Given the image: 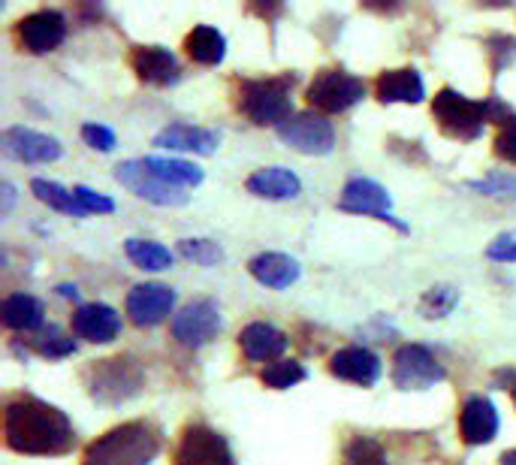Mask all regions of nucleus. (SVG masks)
Returning a JSON list of instances; mask_svg holds the SVG:
<instances>
[{"instance_id": "6", "label": "nucleus", "mask_w": 516, "mask_h": 465, "mask_svg": "<svg viewBox=\"0 0 516 465\" xmlns=\"http://www.w3.org/2000/svg\"><path fill=\"white\" fill-rule=\"evenodd\" d=\"M363 97H366V82L338 67L314 73V79L305 91L308 106L320 115H341V112L354 109L357 103H363Z\"/></svg>"}, {"instance_id": "41", "label": "nucleus", "mask_w": 516, "mask_h": 465, "mask_svg": "<svg viewBox=\"0 0 516 465\" xmlns=\"http://www.w3.org/2000/svg\"><path fill=\"white\" fill-rule=\"evenodd\" d=\"M495 381L501 384V390H507L516 399V369H498L495 372Z\"/></svg>"}, {"instance_id": "1", "label": "nucleus", "mask_w": 516, "mask_h": 465, "mask_svg": "<svg viewBox=\"0 0 516 465\" xmlns=\"http://www.w3.org/2000/svg\"><path fill=\"white\" fill-rule=\"evenodd\" d=\"M4 441L25 456H64L76 444V429L61 408L37 396H16L4 411Z\"/></svg>"}, {"instance_id": "12", "label": "nucleus", "mask_w": 516, "mask_h": 465, "mask_svg": "<svg viewBox=\"0 0 516 465\" xmlns=\"http://www.w3.org/2000/svg\"><path fill=\"white\" fill-rule=\"evenodd\" d=\"M338 209L351 212V215H369L375 221L393 224L399 233H408V224H402L399 218L390 215V209H393L390 191L381 182H375V179H363V176L351 179L348 185H344L341 197H338Z\"/></svg>"}, {"instance_id": "16", "label": "nucleus", "mask_w": 516, "mask_h": 465, "mask_svg": "<svg viewBox=\"0 0 516 465\" xmlns=\"http://www.w3.org/2000/svg\"><path fill=\"white\" fill-rule=\"evenodd\" d=\"M73 336L91 345H109L121 336V315L106 302H85L70 318Z\"/></svg>"}, {"instance_id": "4", "label": "nucleus", "mask_w": 516, "mask_h": 465, "mask_svg": "<svg viewBox=\"0 0 516 465\" xmlns=\"http://www.w3.org/2000/svg\"><path fill=\"white\" fill-rule=\"evenodd\" d=\"M501 97H486V100H471L453 88H441L432 97V118L438 121L441 133L459 142H474L483 136L486 124H495Z\"/></svg>"}, {"instance_id": "11", "label": "nucleus", "mask_w": 516, "mask_h": 465, "mask_svg": "<svg viewBox=\"0 0 516 465\" xmlns=\"http://www.w3.org/2000/svg\"><path fill=\"white\" fill-rule=\"evenodd\" d=\"M172 465H233V450L218 429L191 423L185 426L179 447L172 453Z\"/></svg>"}, {"instance_id": "36", "label": "nucleus", "mask_w": 516, "mask_h": 465, "mask_svg": "<svg viewBox=\"0 0 516 465\" xmlns=\"http://www.w3.org/2000/svg\"><path fill=\"white\" fill-rule=\"evenodd\" d=\"M486 58H489V70L492 76H498L501 70H507L516 61V37L507 34H492L486 37Z\"/></svg>"}, {"instance_id": "24", "label": "nucleus", "mask_w": 516, "mask_h": 465, "mask_svg": "<svg viewBox=\"0 0 516 465\" xmlns=\"http://www.w3.org/2000/svg\"><path fill=\"white\" fill-rule=\"evenodd\" d=\"M375 97L381 103H423L426 97V85L423 76L414 67H402V70H384L375 79Z\"/></svg>"}, {"instance_id": "23", "label": "nucleus", "mask_w": 516, "mask_h": 465, "mask_svg": "<svg viewBox=\"0 0 516 465\" xmlns=\"http://www.w3.org/2000/svg\"><path fill=\"white\" fill-rule=\"evenodd\" d=\"M248 272L266 290H287L290 284L299 281L302 266L293 257L281 254V251H263V254L248 260Z\"/></svg>"}, {"instance_id": "39", "label": "nucleus", "mask_w": 516, "mask_h": 465, "mask_svg": "<svg viewBox=\"0 0 516 465\" xmlns=\"http://www.w3.org/2000/svg\"><path fill=\"white\" fill-rule=\"evenodd\" d=\"M82 139H85V145H88V148L103 151V154H109V151L115 148V133H112L106 124H97V121L82 124Z\"/></svg>"}, {"instance_id": "19", "label": "nucleus", "mask_w": 516, "mask_h": 465, "mask_svg": "<svg viewBox=\"0 0 516 465\" xmlns=\"http://www.w3.org/2000/svg\"><path fill=\"white\" fill-rule=\"evenodd\" d=\"M498 411L492 405V399L486 396H468L462 411H459V435L468 447H480L489 444L498 435Z\"/></svg>"}, {"instance_id": "30", "label": "nucleus", "mask_w": 516, "mask_h": 465, "mask_svg": "<svg viewBox=\"0 0 516 465\" xmlns=\"http://www.w3.org/2000/svg\"><path fill=\"white\" fill-rule=\"evenodd\" d=\"M341 465H390V456H387V450H384V444L378 438L354 435L348 444H344Z\"/></svg>"}, {"instance_id": "31", "label": "nucleus", "mask_w": 516, "mask_h": 465, "mask_svg": "<svg viewBox=\"0 0 516 465\" xmlns=\"http://www.w3.org/2000/svg\"><path fill=\"white\" fill-rule=\"evenodd\" d=\"M459 305V290L453 284H435L420 296V315L426 321H441L447 315H453V308Z\"/></svg>"}, {"instance_id": "33", "label": "nucleus", "mask_w": 516, "mask_h": 465, "mask_svg": "<svg viewBox=\"0 0 516 465\" xmlns=\"http://www.w3.org/2000/svg\"><path fill=\"white\" fill-rule=\"evenodd\" d=\"M305 378H308V372H305V366L299 360H278V363H269L260 372V381L269 390H290V387L302 384Z\"/></svg>"}, {"instance_id": "26", "label": "nucleus", "mask_w": 516, "mask_h": 465, "mask_svg": "<svg viewBox=\"0 0 516 465\" xmlns=\"http://www.w3.org/2000/svg\"><path fill=\"white\" fill-rule=\"evenodd\" d=\"M142 161H145V167H148L157 179H163V182L172 185V188H182V191L200 188L203 179H206V173H203L197 164L182 161V158H160V154H148V158H142Z\"/></svg>"}, {"instance_id": "32", "label": "nucleus", "mask_w": 516, "mask_h": 465, "mask_svg": "<svg viewBox=\"0 0 516 465\" xmlns=\"http://www.w3.org/2000/svg\"><path fill=\"white\" fill-rule=\"evenodd\" d=\"M31 348L46 357V360H64L70 354H76V339L73 336H64L61 327L49 324L37 333V339H31Z\"/></svg>"}, {"instance_id": "34", "label": "nucleus", "mask_w": 516, "mask_h": 465, "mask_svg": "<svg viewBox=\"0 0 516 465\" xmlns=\"http://www.w3.org/2000/svg\"><path fill=\"white\" fill-rule=\"evenodd\" d=\"M468 188L477 191V194H483V197H495V200H510V203H516V176L501 173V170H495V173H489V176H483V179L468 182Z\"/></svg>"}, {"instance_id": "28", "label": "nucleus", "mask_w": 516, "mask_h": 465, "mask_svg": "<svg viewBox=\"0 0 516 465\" xmlns=\"http://www.w3.org/2000/svg\"><path fill=\"white\" fill-rule=\"evenodd\" d=\"M31 194H34L43 206H49V209H55V212H61V215L88 218V212L79 206L76 194H73V191H67V188H64V185H58V182L34 179V182H31Z\"/></svg>"}, {"instance_id": "42", "label": "nucleus", "mask_w": 516, "mask_h": 465, "mask_svg": "<svg viewBox=\"0 0 516 465\" xmlns=\"http://www.w3.org/2000/svg\"><path fill=\"white\" fill-rule=\"evenodd\" d=\"M0 191H4V209H0V215L7 218L13 212V203H16V188L10 182H4V185H0Z\"/></svg>"}, {"instance_id": "44", "label": "nucleus", "mask_w": 516, "mask_h": 465, "mask_svg": "<svg viewBox=\"0 0 516 465\" xmlns=\"http://www.w3.org/2000/svg\"><path fill=\"white\" fill-rule=\"evenodd\" d=\"M501 465H516V450H504L501 453Z\"/></svg>"}, {"instance_id": "40", "label": "nucleus", "mask_w": 516, "mask_h": 465, "mask_svg": "<svg viewBox=\"0 0 516 465\" xmlns=\"http://www.w3.org/2000/svg\"><path fill=\"white\" fill-rule=\"evenodd\" d=\"M486 257L495 260V263H516V233L498 236V239L486 248Z\"/></svg>"}, {"instance_id": "10", "label": "nucleus", "mask_w": 516, "mask_h": 465, "mask_svg": "<svg viewBox=\"0 0 516 465\" xmlns=\"http://www.w3.org/2000/svg\"><path fill=\"white\" fill-rule=\"evenodd\" d=\"M444 378V363L426 345H402L393 354V384L399 390H432Z\"/></svg>"}, {"instance_id": "21", "label": "nucleus", "mask_w": 516, "mask_h": 465, "mask_svg": "<svg viewBox=\"0 0 516 465\" xmlns=\"http://www.w3.org/2000/svg\"><path fill=\"white\" fill-rule=\"evenodd\" d=\"M239 348L251 363H278V357L290 348V339L278 327L254 321L239 333Z\"/></svg>"}, {"instance_id": "27", "label": "nucleus", "mask_w": 516, "mask_h": 465, "mask_svg": "<svg viewBox=\"0 0 516 465\" xmlns=\"http://www.w3.org/2000/svg\"><path fill=\"white\" fill-rule=\"evenodd\" d=\"M185 52L191 61L203 64V67H218L227 58V37L212 25H197L185 37Z\"/></svg>"}, {"instance_id": "5", "label": "nucleus", "mask_w": 516, "mask_h": 465, "mask_svg": "<svg viewBox=\"0 0 516 465\" xmlns=\"http://www.w3.org/2000/svg\"><path fill=\"white\" fill-rule=\"evenodd\" d=\"M88 396L100 405H121L142 393L145 375L133 357H109L97 360L85 369Z\"/></svg>"}, {"instance_id": "15", "label": "nucleus", "mask_w": 516, "mask_h": 465, "mask_svg": "<svg viewBox=\"0 0 516 465\" xmlns=\"http://www.w3.org/2000/svg\"><path fill=\"white\" fill-rule=\"evenodd\" d=\"M172 308H176V290L166 287V284H157V281L136 284L124 302V312L136 327L163 324L172 315Z\"/></svg>"}, {"instance_id": "17", "label": "nucleus", "mask_w": 516, "mask_h": 465, "mask_svg": "<svg viewBox=\"0 0 516 465\" xmlns=\"http://www.w3.org/2000/svg\"><path fill=\"white\" fill-rule=\"evenodd\" d=\"M381 357L363 345H348L332 354L329 360V375L338 381H351L357 387H375L381 381Z\"/></svg>"}, {"instance_id": "8", "label": "nucleus", "mask_w": 516, "mask_h": 465, "mask_svg": "<svg viewBox=\"0 0 516 465\" xmlns=\"http://www.w3.org/2000/svg\"><path fill=\"white\" fill-rule=\"evenodd\" d=\"M278 139L299 151V154H308V158H323L335 148V127L326 115L314 112V109H305V112H293L278 130Z\"/></svg>"}, {"instance_id": "38", "label": "nucleus", "mask_w": 516, "mask_h": 465, "mask_svg": "<svg viewBox=\"0 0 516 465\" xmlns=\"http://www.w3.org/2000/svg\"><path fill=\"white\" fill-rule=\"evenodd\" d=\"M73 194H76L79 206H82L88 215H112V212H115V200L106 197V194H100V191H91V188H85V185H76Z\"/></svg>"}, {"instance_id": "14", "label": "nucleus", "mask_w": 516, "mask_h": 465, "mask_svg": "<svg viewBox=\"0 0 516 465\" xmlns=\"http://www.w3.org/2000/svg\"><path fill=\"white\" fill-rule=\"evenodd\" d=\"M16 40L31 55H49L67 40V16L58 10H37L19 19Z\"/></svg>"}, {"instance_id": "35", "label": "nucleus", "mask_w": 516, "mask_h": 465, "mask_svg": "<svg viewBox=\"0 0 516 465\" xmlns=\"http://www.w3.org/2000/svg\"><path fill=\"white\" fill-rule=\"evenodd\" d=\"M179 254L197 266H218L224 260V248L212 239H179Z\"/></svg>"}, {"instance_id": "43", "label": "nucleus", "mask_w": 516, "mask_h": 465, "mask_svg": "<svg viewBox=\"0 0 516 465\" xmlns=\"http://www.w3.org/2000/svg\"><path fill=\"white\" fill-rule=\"evenodd\" d=\"M58 296L61 299H79V287L76 284H58Z\"/></svg>"}, {"instance_id": "2", "label": "nucleus", "mask_w": 516, "mask_h": 465, "mask_svg": "<svg viewBox=\"0 0 516 465\" xmlns=\"http://www.w3.org/2000/svg\"><path fill=\"white\" fill-rule=\"evenodd\" d=\"M160 453V432L148 420H127L85 447L82 465H151Z\"/></svg>"}, {"instance_id": "13", "label": "nucleus", "mask_w": 516, "mask_h": 465, "mask_svg": "<svg viewBox=\"0 0 516 465\" xmlns=\"http://www.w3.org/2000/svg\"><path fill=\"white\" fill-rule=\"evenodd\" d=\"M0 151L16 164H55L64 148L55 136L31 130V127H7L0 133Z\"/></svg>"}, {"instance_id": "7", "label": "nucleus", "mask_w": 516, "mask_h": 465, "mask_svg": "<svg viewBox=\"0 0 516 465\" xmlns=\"http://www.w3.org/2000/svg\"><path fill=\"white\" fill-rule=\"evenodd\" d=\"M172 339H176L182 348L200 351L206 348L212 339H218V333L224 330V318H221V305L209 296L188 302L182 312L172 315L169 321Z\"/></svg>"}, {"instance_id": "18", "label": "nucleus", "mask_w": 516, "mask_h": 465, "mask_svg": "<svg viewBox=\"0 0 516 465\" xmlns=\"http://www.w3.org/2000/svg\"><path fill=\"white\" fill-rule=\"evenodd\" d=\"M130 67L139 82L154 85V88L179 85V79H182V67H179L176 55L163 46H136L130 55Z\"/></svg>"}, {"instance_id": "25", "label": "nucleus", "mask_w": 516, "mask_h": 465, "mask_svg": "<svg viewBox=\"0 0 516 465\" xmlns=\"http://www.w3.org/2000/svg\"><path fill=\"white\" fill-rule=\"evenodd\" d=\"M43 315V302L31 293H10L0 302V321L13 333H40L46 327Z\"/></svg>"}, {"instance_id": "22", "label": "nucleus", "mask_w": 516, "mask_h": 465, "mask_svg": "<svg viewBox=\"0 0 516 465\" xmlns=\"http://www.w3.org/2000/svg\"><path fill=\"white\" fill-rule=\"evenodd\" d=\"M245 191L251 197H260V200L284 203V200H296L302 194V182L287 167H263V170H257V173L248 176Z\"/></svg>"}, {"instance_id": "20", "label": "nucleus", "mask_w": 516, "mask_h": 465, "mask_svg": "<svg viewBox=\"0 0 516 465\" xmlns=\"http://www.w3.org/2000/svg\"><path fill=\"white\" fill-rule=\"evenodd\" d=\"M154 145L166 148V151H194V154H203V158H212L221 145V133L209 130V127H194V124L176 121V124H166L154 136Z\"/></svg>"}, {"instance_id": "29", "label": "nucleus", "mask_w": 516, "mask_h": 465, "mask_svg": "<svg viewBox=\"0 0 516 465\" xmlns=\"http://www.w3.org/2000/svg\"><path fill=\"white\" fill-rule=\"evenodd\" d=\"M124 254L142 272H163V269L172 266V251L163 248L160 242H151V239H127Z\"/></svg>"}, {"instance_id": "37", "label": "nucleus", "mask_w": 516, "mask_h": 465, "mask_svg": "<svg viewBox=\"0 0 516 465\" xmlns=\"http://www.w3.org/2000/svg\"><path fill=\"white\" fill-rule=\"evenodd\" d=\"M498 124V136H495V154L507 164H516V112L507 106L504 115L495 121Z\"/></svg>"}, {"instance_id": "9", "label": "nucleus", "mask_w": 516, "mask_h": 465, "mask_svg": "<svg viewBox=\"0 0 516 465\" xmlns=\"http://www.w3.org/2000/svg\"><path fill=\"white\" fill-rule=\"evenodd\" d=\"M115 182L124 185L130 194H136L139 200L154 203V206H163V209H182V206L191 203V194L188 191L172 188L163 179H157L145 167V161H121L115 167Z\"/></svg>"}, {"instance_id": "3", "label": "nucleus", "mask_w": 516, "mask_h": 465, "mask_svg": "<svg viewBox=\"0 0 516 465\" xmlns=\"http://www.w3.org/2000/svg\"><path fill=\"white\" fill-rule=\"evenodd\" d=\"M293 73L236 82V109L257 127H281L293 115Z\"/></svg>"}]
</instances>
